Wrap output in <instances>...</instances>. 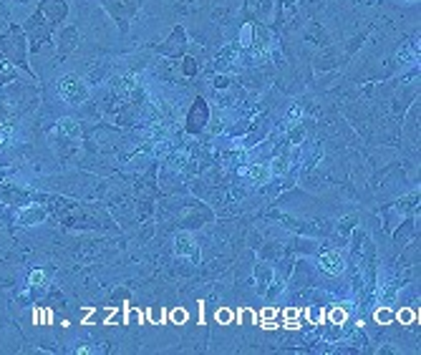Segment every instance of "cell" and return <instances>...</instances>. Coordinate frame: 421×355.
Returning a JSON list of instances; mask_svg holds the SVG:
<instances>
[{"label": "cell", "mask_w": 421, "mask_h": 355, "mask_svg": "<svg viewBox=\"0 0 421 355\" xmlns=\"http://www.w3.org/2000/svg\"><path fill=\"white\" fill-rule=\"evenodd\" d=\"M61 93L69 101L86 99V88H84V86H78V81H76V86H71V78H63V81H61Z\"/></svg>", "instance_id": "cell-3"}, {"label": "cell", "mask_w": 421, "mask_h": 355, "mask_svg": "<svg viewBox=\"0 0 421 355\" xmlns=\"http://www.w3.org/2000/svg\"><path fill=\"white\" fill-rule=\"evenodd\" d=\"M43 10H36L31 18H28V23H25V31L31 33V38H33V51H38L40 43H46L48 40V28H51V23H43Z\"/></svg>", "instance_id": "cell-2"}, {"label": "cell", "mask_w": 421, "mask_h": 355, "mask_svg": "<svg viewBox=\"0 0 421 355\" xmlns=\"http://www.w3.org/2000/svg\"><path fill=\"white\" fill-rule=\"evenodd\" d=\"M320 267L326 272H341L344 270V257L341 255H326L320 260Z\"/></svg>", "instance_id": "cell-5"}, {"label": "cell", "mask_w": 421, "mask_h": 355, "mask_svg": "<svg viewBox=\"0 0 421 355\" xmlns=\"http://www.w3.org/2000/svg\"><path fill=\"white\" fill-rule=\"evenodd\" d=\"M172 320H174V323H184V320H187V313H184V310H174V313H172Z\"/></svg>", "instance_id": "cell-8"}, {"label": "cell", "mask_w": 421, "mask_h": 355, "mask_svg": "<svg viewBox=\"0 0 421 355\" xmlns=\"http://www.w3.org/2000/svg\"><path fill=\"white\" fill-rule=\"evenodd\" d=\"M0 51H3V56H5L8 61H13L16 66H21V69H25V71H31V66L25 63L23 33L18 31V28H10V31L3 36V40H0Z\"/></svg>", "instance_id": "cell-1"}, {"label": "cell", "mask_w": 421, "mask_h": 355, "mask_svg": "<svg viewBox=\"0 0 421 355\" xmlns=\"http://www.w3.org/2000/svg\"><path fill=\"white\" fill-rule=\"evenodd\" d=\"M376 320H378V323H391V320H394V313H389V310H378V313H376Z\"/></svg>", "instance_id": "cell-6"}, {"label": "cell", "mask_w": 421, "mask_h": 355, "mask_svg": "<svg viewBox=\"0 0 421 355\" xmlns=\"http://www.w3.org/2000/svg\"><path fill=\"white\" fill-rule=\"evenodd\" d=\"M40 280H43V272H33V275H31V285H33V282H40Z\"/></svg>", "instance_id": "cell-10"}, {"label": "cell", "mask_w": 421, "mask_h": 355, "mask_svg": "<svg viewBox=\"0 0 421 355\" xmlns=\"http://www.w3.org/2000/svg\"><path fill=\"white\" fill-rule=\"evenodd\" d=\"M40 10H46L48 16H51V21H61L63 13H66V3L63 0H43L40 3Z\"/></svg>", "instance_id": "cell-4"}, {"label": "cell", "mask_w": 421, "mask_h": 355, "mask_svg": "<svg viewBox=\"0 0 421 355\" xmlns=\"http://www.w3.org/2000/svg\"><path fill=\"white\" fill-rule=\"evenodd\" d=\"M232 313H230V310H219V313H217V320H219V323H230V320H232Z\"/></svg>", "instance_id": "cell-9"}, {"label": "cell", "mask_w": 421, "mask_h": 355, "mask_svg": "<svg viewBox=\"0 0 421 355\" xmlns=\"http://www.w3.org/2000/svg\"><path fill=\"white\" fill-rule=\"evenodd\" d=\"M401 320H406V323H409V320H411V313H409V310H404V313H401Z\"/></svg>", "instance_id": "cell-11"}, {"label": "cell", "mask_w": 421, "mask_h": 355, "mask_svg": "<svg viewBox=\"0 0 421 355\" xmlns=\"http://www.w3.org/2000/svg\"><path fill=\"white\" fill-rule=\"evenodd\" d=\"M330 320H333L335 325H341L346 320V313L344 310H333V313H330Z\"/></svg>", "instance_id": "cell-7"}]
</instances>
